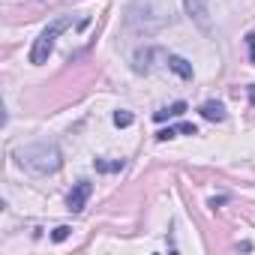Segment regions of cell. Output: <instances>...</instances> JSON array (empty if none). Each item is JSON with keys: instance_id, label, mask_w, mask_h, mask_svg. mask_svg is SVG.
Instances as JSON below:
<instances>
[{"instance_id": "277c9868", "label": "cell", "mask_w": 255, "mask_h": 255, "mask_svg": "<svg viewBox=\"0 0 255 255\" xmlns=\"http://www.w3.org/2000/svg\"><path fill=\"white\" fill-rule=\"evenodd\" d=\"M183 9L192 21H198L201 27H207V0H183Z\"/></svg>"}, {"instance_id": "52a82bcc", "label": "cell", "mask_w": 255, "mask_h": 255, "mask_svg": "<svg viewBox=\"0 0 255 255\" xmlns=\"http://www.w3.org/2000/svg\"><path fill=\"white\" fill-rule=\"evenodd\" d=\"M183 111H186V102L180 99V102H174V105H168V108L156 111V114H153V120H159V123H162V120H168V117H180Z\"/></svg>"}, {"instance_id": "7c38bea8", "label": "cell", "mask_w": 255, "mask_h": 255, "mask_svg": "<svg viewBox=\"0 0 255 255\" xmlns=\"http://www.w3.org/2000/svg\"><path fill=\"white\" fill-rule=\"evenodd\" d=\"M246 48H249V60L255 66V33H246Z\"/></svg>"}, {"instance_id": "8fae6325", "label": "cell", "mask_w": 255, "mask_h": 255, "mask_svg": "<svg viewBox=\"0 0 255 255\" xmlns=\"http://www.w3.org/2000/svg\"><path fill=\"white\" fill-rule=\"evenodd\" d=\"M174 135H180V126H168V129H159V132H156L159 141H168V138H174Z\"/></svg>"}, {"instance_id": "6da1fadb", "label": "cell", "mask_w": 255, "mask_h": 255, "mask_svg": "<svg viewBox=\"0 0 255 255\" xmlns=\"http://www.w3.org/2000/svg\"><path fill=\"white\" fill-rule=\"evenodd\" d=\"M15 162H18L24 171L45 177V174L60 171V165H63V153H60V147H57L54 141H36V144H24V147H18V150H15Z\"/></svg>"}, {"instance_id": "7a4b0ae2", "label": "cell", "mask_w": 255, "mask_h": 255, "mask_svg": "<svg viewBox=\"0 0 255 255\" xmlns=\"http://www.w3.org/2000/svg\"><path fill=\"white\" fill-rule=\"evenodd\" d=\"M72 27V15H60V18H54L39 36H36V42H33V48H30V63L33 66H42V63H48V57H51V51H54V42H57V36L63 33V30H69Z\"/></svg>"}, {"instance_id": "5b68a950", "label": "cell", "mask_w": 255, "mask_h": 255, "mask_svg": "<svg viewBox=\"0 0 255 255\" xmlns=\"http://www.w3.org/2000/svg\"><path fill=\"white\" fill-rule=\"evenodd\" d=\"M168 69H171V72H177L183 81H189V78H192V63H189V60H183V57H177V54H168Z\"/></svg>"}, {"instance_id": "4fadbf2b", "label": "cell", "mask_w": 255, "mask_h": 255, "mask_svg": "<svg viewBox=\"0 0 255 255\" xmlns=\"http://www.w3.org/2000/svg\"><path fill=\"white\" fill-rule=\"evenodd\" d=\"M249 102L255 105V84H249Z\"/></svg>"}, {"instance_id": "30bf717a", "label": "cell", "mask_w": 255, "mask_h": 255, "mask_svg": "<svg viewBox=\"0 0 255 255\" xmlns=\"http://www.w3.org/2000/svg\"><path fill=\"white\" fill-rule=\"evenodd\" d=\"M69 231H72L69 225H57V228L51 231V240H54V243H63V240L69 237Z\"/></svg>"}, {"instance_id": "3957f363", "label": "cell", "mask_w": 255, "mask_h": 255, "mask_svg": "<svg viewBox=\"0 0 255 255\" xmlns=\"http://www.w3.org/2000/svg\"><path fill=\"white\" fill-rule=\"evenodd\" d=\"M90 195H93V183H90V180H78V183L72 186L69 198H66V210H69V213H81V210L87 207Z\"/></svg>"}, {"instance_id": "9c48e42d", "label": "cell", "mask_w": 255, "mask_h": 255, "mask_svg": "<svg viewBox=\"0 0 255 255\" xmlns=\"http://www.w3.org/2000/svg\"><path fill=\"white\" fill-rule=\"evenodd\" d=\"M132 114L129 111H114V126H132Z\"/></svg>"}, {"instance_id": "ba28073f", "label": "cell", "mask_w": 255, "mask_h": 255, "mask_svg": "<svg viewBox=\"0 0 255 255\" xmlns=\"http://www.w3.org/2000/svg\"><path fill=\"white\" fill-rule=\"evenodd\" d=\"M93 165H96V171H102V174H108V171H123V165H126V162H123V159H114V162H105V159H96Z\"/></svg>"}, {"instance_id": "8992f818", "label": "cell", "mask_w": 255, "mask_h": 255, "mask_svg": "<svg viewBox=\"0 0 255 255\" xmlns=\"http://www.w3.org/2000/svg\"><path fill=\"white\" fill-rule=\"evenodd\" d=\"M201 117H204V120H213V123H222V120H225V105L210 99V102L201 105Z\"/></svg>"}]
</instances>
